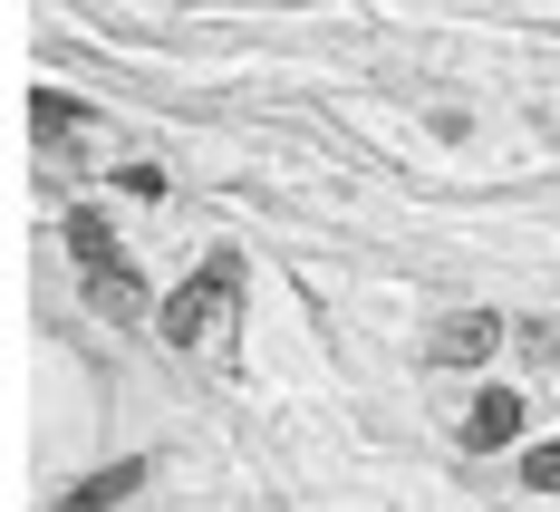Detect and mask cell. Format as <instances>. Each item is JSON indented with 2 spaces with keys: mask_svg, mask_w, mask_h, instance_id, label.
<instances>
[{
  "mask_svg": "<svg viewBox=\"0 0 560 512\" xmlns=\"http://www.w3.org/2000/svg\"><path fill=\"white\" fill-rule=\"evenodd\" d=\"M68 252H78L88 300H97L107 319H145V281H136V261H126V242L107 232V213H68Z\"/></svg>",
  "mask_w": 560,
  "mask_h": 512,
  "instance_id": "cell-1",
  "label": "cell"
},
{
  "mask_svg": "<svg viewBox=\"0 0 560 512\" xmlns=\"http://www.w3.org/2000/svg\"><path fill=\"white\" fill-rule=\"evenodd\" d=\"M512 435H522V397H512V387H483V397H474V426H464V445L483 455V445H512Z\"/></svg>",
  "mask_w": 560,
  "mask_h": 512,
  "instance_id": "cell-5",
  "label": "cell"
},
{
  "mask_svg": "<svg viewBox=\"0 0 560 512\" xmlns=\"http://www.w3.org/2000/svg\"><path fill=\"white\" fill-rule=\"evenodd\" d=\"M126 493H145V464H107V474H88V484H68V512H107Z\"/></svg>",
  "mask_w": 560,
  "mask_h": 512,
  "instance_id": "cell-6",
  "label": "cell"
},
{
  "mask_svg": "<svg viewBox=\"0 0 560 512\" xmlns=\"http://www.w3.org/2000/svg\"><path fill=\"white\" fill-rule=\"evenodd\" d=\"M30 126H39V146H68V136H97V107L58 97V88H30Z\"/></svg>",
  "mask_w": 560,
  "mask_h": 512,
  "instance_id": "cell-4",
  "label": "cell"
},
{
  "mask_svg": "<svg viewBox=\"0 0 560 512\" xmlns=\"http://www.w3.org/2000/svg\"><path fill=\"white\" fill-rule=\"evenodd\" d=\"M232 300H242V261H232V252H213V261H203V271L165 300V348H203V339L232 319Z\"/></svg>",
  "mask_w": 560,
  "mask_h": 512,
  "instance_id": "cell-2",
  "label": "cell"
},
{
  "mask_svg": "<svg viewBox=\"0 0 560 512\" xmlns=\"http://www.w3.org/2000/svg\"><path fill=\"white\" fill-rule=\"evenodd\" d=\"M522 484H532V493H560V445H532V455H522Z\"/></svg>",
  "mask_w": 560,
  "mask_h": 512,
  "instance_id": "cell-8",
  "label": "cell"
},
{
  "mask_svg": "<svg viewBox=\"0 0 560 512\" xmlns=\"http://www.w3.org/2000/svg\"><path fill=\"white\" fill-rule=\"evenodd\" d=\"M493 339H503L493 310H454V319H435V368H483Z\"/></svg>",
  "mask_w": 560,
  "mask_h": 512,
  "instance_id": "cell-3",
  "label": "cell"
},
{
  "mask_svg": "<svg viewBox=\"0 0 560 512\" xmlns=\"http://www.w3.org/2000/svg\"><path fill=\"white\" fill-rule=\"evenodd\" d=\"M116 194H136V203H165L174 184H165V165H116Z\"/></svg>",
  "mask_w": 560,
  "mask_h": 512,
  "instance_id": "cell-7",
  "label": "cell"
}]
</instances>
